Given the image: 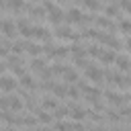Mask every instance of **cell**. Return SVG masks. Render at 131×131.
I'll return each instance as SVG.
<instances>
[{
  "mask_svg": "<svg viewBox=\"0 0 131 131\" xmlns=\"http://www.w3.org/2000/svg\"><path fill=\"white\" fill-rule=\"evenodd\" d=\"M6 6L12 8V10H23L25 8V2L23 0H6Z\"/></svg>",
  "mask_w": 131,
  "mask_h": 131,
  "instance_id": "cell-25",
  "label": "cell"
},
{
  "mask_svg": "<svg viewBox=\"0 0 131 131\" xmlns=\"http://www.w3.org/2000/svg\"><path fill=\"white\" fill-rule=\"evenodd\" d=\"M16 27L23 31V29H29L31 25H29V20H27V18H18V20H16Z\"/></svg>",
  "mask_w": 131,
  "mask_h": 131,
  "instance_id": "cell-36",
  "label": "cell"
},
{
  "mask_svg": "<svg viewBox=\"0 0 131 131\" xmlns=\"http://www.w3.org/2000/svg\"><path fill=\"white\" fill-rule=\"evenodd\" d=\"M0 119H2V111H0Z\"/></svg>",
  "mask_w": 131,
  "mask_h": 131,
  "instance_id": "cell-46",
  "label": "cell"
},
{
  "mask_svg": "<svg viewBox=\"0 0 131 131\" xmlns=\"http://www.w3.org/2000/svg\"><path fill=\"white\" fill-rule=\"evenodd\" d=\"M0 57H8V49H6L2 43H0Z\"/></svg>",
  "mask_w": 131,
  "mask_h": 131,
  "instance_id": "cell-39",
  "label": "cell"
},
{
  "mask_svg": "<svg viewBox=\"0 0 131 131\" xmlns=\"http://www.w3.org/2000/svg\"><path fill=\"white\" fill-rule=\"evenodd\" d=\"M119 8H123L125 12L131 14V0H119Z\"/></svg>",
  "mask_w": 131,
  "mask_h": 131,
  "instance_id": "cell-34",
  "label": "cell"
},
{
  "mask_svg": "<svg viewBox=\"0 0 131 131\" xmlns=\"http://www.w3.org/2000/svg\"><path fill=\"white\" fill-rule=\"evenodd\" d=\"M47 20L51 23V25H55V27H61V20H63V12H61V8H53V10H49V14H47Z\"/></svg>",
  "mask_w": 131,
  "mask_h": 131,
  "instance_id": "cell-5",
  "label": "cell"
},
{
  "mask_svg": "<svg viewBox=\"0 0 131 131\" xmlns=\"http://www.w3.org/2000/svg\"><path fill=\"white\" fill-rule=\"evenodd\" d=\"M82 37H84V39H98V37H100V31H96V29H86Z\"/></svg>",
  "mask_w": 131,
  "mask_h": 131,
  "instance_id": "cell-29",
  "label": "cell"
},
{
  "mask_svg": "<svg viewBox=\"0 0 131 131\" xmlns=\"http://www.w3.org/2000/svg\"><path fill=\"white\" fill-rule=\"evenodd\" d=\"M25 51L29 53V55H33V57H37L41 51H43V47L39 45V43H27V47H25Z\"/></svg>",
  "mask_w": 131,
  "mask_h": 131,
  "instance_id": "cell-13",
  "label": "cell"
},
{
  "mask_svg": "<svg viewBox=\"0 0 131 131\" xmlns=\"http://www.w3.org/2000/svg\"><path fill=\"white\" fill-rule=\"evenodd\" d=\"M66 96H70L72 100H78L80 98V88L78 86H68V94Z\"/></svg>",
  "mask_w": 131,
  "mask_h": 131,
  "instance_id": "cell-26",
  "label": "cell"
},
{
  "mask_svg": "<svg viewBox=\"0 0 131 131\" xmlns=\"http://www.w3.org/2000/svg\"><path fill=\"white\" fill-rule=\"evenodd\" d=\"M33 39H39V41H49V39H51V33H49L45 27H33Z\"/></svg>",
  "mask_w": 131,
  "mask_h": 131,
  "instance_id": "cell-9",
  "label": "cell"
},
{
  "mask_svg": "<svg viewBox=\"0 0 131 131\" xmlns=\"http://www.w3.org/2000/svg\"><path fill=\"white\" fill-rule=\"evenodd\" d=\"M0 27H2V20H0Z\"/></svg>",
  "mask_w": 131,
  "mask_h": 131,
  "instance_id": "cell-47",
  "label": "cell"
},
{
  "mask_svg": "<svg viewBox=\"0 0 131 131\" xmlns=\"http://www.w3.org/2000/svg\"><path fill=\"white\" fill-rule=\"evenodd\" d=\"M55 131H74V123L59 121V123H55Z\"/></svg>",
  "mask_w": 131,
  "mask_h": 131,
  "instance_id": "cell-24",
  "label": "cell"
},
{
  "mask_svg": "<svg viewBox=\"0 0 131 131\" xmlns=\"http://www.w3.org/2000/svg\"><path fill=\"white\" fill-rule=\"evenodd\" d=\"M70 115H72V119H74V121H78V123H80V121L88 115V111H86V108H82V106H78V104H70Z\"/></svg>",
  "mask_w": 131,
  "mask_h": 131,
  "instance_id": "cell-8",
  "label": "cell"
},
{
  "mask_svg": "<svg viewBox=\"0 0 131 131\" xmlns=\"http://www.w3.org/2000/svg\"><path fill=\"white\" fill-rule=\"evenodd\" d=\"M0 108H4V111L10 108V96H2L0 98Z\"/></svg>",
  "mask_w": 131,
  "mask_h": 131,
  "instance_id": "cell-35",
  "label": "cell"
},
{
  "mask_svg": "<svg viewBox=\"0 0 131 131\" xmlns=\"http://www.w3.org/2000/svg\"><path fill=\"white\" fill-rule=\"evenodd\" d=\"M115 59H117V55H115V51H113V49H108V51H102V55H100V61H102L104 66H108V63H115Z\"/></svg>",
  "mask_w": 131,
  "mask_h": 131,
  "instance_id": "cell-14",
  "label": "cell"
},
{
  "mask_svg": "<svg viewBox=\"0 0 131 131\" xmlns=\"http://www.w3.org/2000/svg\"><path fill=\"white\" fill-rule=\"evenodd\" d=\"M98 41H100L102 45H108V47H111L113 51H115V49H121V47H123V43H121L119 39H115L113 35H106V33H100Z\"/></svg>",
  "mask_w": 131,
  "mask_h": 131,
  "instance_id": "cell-4",
  "label": "cell"
},
{
  "mask_svg": "<svg viewBox=\"0 0 131 131\" xmlns=\"http://www.w3.org/2000/svg\"><path fill=\"white\" fill-rule=\"evenodd\" d=\"M51 90H53V94H55L57 98H66V94H68V86H66V84H53Z\"/></svg>",
  "mask_w": 131,
  "mask_h": 131,
  "instance_id": "cell-15",
  "label": "cell"
},
{
  "mask_svg": "<svg viewBox=\"0 0 131 131\" xmlns=\"http://www.w3.org/2000/svg\"><path fill=\"white\" fill-rule=\"evenodd\" d=\"M10 70H12V74H14V76H18V78H20V76H25V70H23L20 66H12Z\"/></svg>",
  "mask_w": 131,
  "mask_h": 131,
  "instance_id": "cell-37",
  "label": "cell"
},
{
  "mask_svg": "<svg viewBox=\"0 0 131 131\" xmlns=\"http://www.w3.org/2000/svg\"><path fill=\"white\" fill-rule=\"evenodd\" d=\"M94 23H96V27H102V29H108V31H113V29H115V25H113L106 16H96V20H94Z\"/></svg>",
  "mask_w": 131,
  "mask_h": 131,
  "instance_id": "cell-16",
  "label": "cell"
},
{
  "mask_svg": "<svg viewBox=\"0 0 131 131\" xmlns=\"http://www.w3.org/2000/svg\"><path fill=\"white\" fill-rule=\"evenodd\" d=\"M102 51H104V49H100L96 43H92V45L86 49V53H88V55H92V57H100V55H102Z\"/></svg>",
  "mask_w": 131,
  "mask_h": 131,
  "instance_id": "cell-21",
  "label": "cell"
},
{
  "mask_svg": "<svg viewBox=\"0 0 131 131\" xmlns=\"http://www.w3.org/2000/svg\"><path fill=\"white\" fill-rule=\"evenodd\" d=\"M125 80H127V86H131V76H129V78H125Z\"/></svg>",
  "mask_w": 131,
  "mask_h": 131,
  "instance_id": "cell-43",
  "label": "cell"
},
{
  "mask_svg": "<svg viewBox=\"0 0 131 131\" xmlns=\"http://www.w3.org/2000/svg\"><path fill=\"white\" fill-rule=\"evenodd\" d=\"M4 70H6V63H2V61H0V74H2Z\"/></svg>",
  "mask_w": 131,
  "mask_h": 131,
  "instance_id": "cell-42",
  "label": "cell"
},
{
  "mask_svg": "<svg viewBox=\"0 0 131 131\" xmlns=\"http://www.w3.org/2000/svg\"><path fill=\"white\" fill-rule=\"evenodd\" d=\"M121 117H125V119H131V106H125V108H121Z\"/></svg>",
  "mask_w": 131,
  "mask_h": 131,
  "instance_id": "cell-38",
  "label": "cell"
},
{
  "mask_svg": "<svg viewBox=\"0 0 131 131\" xmlns=\"http://www.w3.org/2000/svg\"><path fill=\"white\" fill-rule=\"evenodd\" d=\"M31 68H33L35 72H43L47 66H45V61H43V59H39V57H33V59H31Z\"/></svg>",
  "mask_w": 131,
  "mask_h": 131,
  "instance_id": "cell-20",
  "label": "cell"
},
{
  "mask_svg": "<svg viewBox=\"0 0 131 131\" xmlns=\"http://www.w3.org/2000/svg\"><path fill=\"white\" fill-rule=\"evenodd\" d=\"M16 88V80L12 76H0V90L4 92H12Z\"/></svg>",
  "mask_w": 131,
  "mask_h": 131,
  "instance_id": "cell-6",
  "label": "cell"
},
{
  "mask_svg": "<svg viewBox=\"0 0 131 131\" xmlns=\"http://www.w3.org/2000/svg\"><path fill=\"white\" fill-rule=\"evenodd\" d=\"M104 98H106L111 104H115V106H121L125 100H129V98H131V94H119V92L106 90V92H104Z\"/></svg>",
  "mask_w": 131,
  "mask_h": 131,
  "instance_id": "cell-1",
  "label": "cell"
},
{
  "mask_svg": "<svg viewBox=\"0 0 131 131\" xmlns=\"http://www.w3.org/2000/svg\"><path fill=\"white\" fill-rule=\"evenodd\" d=\"M0 6H2V0H0Z\"/></svg>",
  "mask_w": 131,
  "mask_h": 131,
  "instance_id": "cell-48",
  "label": "cell"
},
{
  "mask_svg": "<svg viewBox=\"0 0 131 131\" xmlns=\"http://www.w3.org/2000/svg\"><path fill=\"white\" fill-rule=\"evenodd\" d=\"M68 68L63 66V63H53V68H51V74H63Z\"/></svg>",
  "mask_w": 131,
  "mask_h": 131,
  "instance_id": "cell-33",
  "label": "cell"
},
{
  "mask_svg": "<svg viewBox=\"0 0 131 131\" xmlns=\"http://www.w3.org/2000/svg\"><path fill=\"white\" fill-rule=\"evenodd\" d=\"M20 86L25 90H35L37 88V82H35V78H31L29 74H25V76H20Z\"/></svg>",
  "mask_w": 131,
  "mask_h": 131,
  "instance_id": "cell-11",
  "label": "cell"
},
{
  "mask_svg": "<svg viewBox=\"0 0 131 131\" xmlns=\"http://www.w3.org/2000/svg\"><path fill=\"white\" fill-rule=\"evenodd\" d=\"M6 131H16V129H6Z\"/></svg>",
  "mask_w": 131,
  "mask_h": 131,
  "instance_id": "cell-45",
  "label": "cell"
},
{
  "mask_svg": "<svg viewBox=\"0 0 131 131\" xmlns=\"http://www.w3.org/2000/svg\"><path fill=\"white\" fill-rule=\"evenodd\" d=\"M29 14L33 18H43L45 16V8H41V6H29Z\"/></svg>",
  "mask_w": 131,
  "mask_h": 131,
  "instance_id": "cell-18",
  "label": "cell"
},
{
  "mask_svg": "<svg viewBox=\"0 0 131 131\" xmlns=\"http://www.w3.org/2000/svg\"><path fill=\"white\" fill-rule=\"evenodd\" d=\"M55 108H57V102H55L53 98L45 96V98H43V111H55Z\"/></svg>",
  "mask_w": 131,
  "mask_h": 131,
  "instance_id": "cell-22",
  "label": "cell"
},
{
  "mask_svg": "<svg viewBox=\"0 0 131 131\" xmlns=\"http://www.w3.org/2000/svg\"><path fill=\"white\" fill-rule=\"evenodd\" d=\"M84 72H86V78H88V80H92L94 84H100V82H102V78H104V76H102V70H100L98 66H92V63H90Z\"/></svg>",
  "mask_w": 131,
  "mask_h": 131,
  "instance_id": "cell-2",
  "label": "cell"
},
{
  "mask_svg": "<svg viewBox=\"0 0 131 131\" xmlns=\"http://www.w3.org/2000/svg\"><path fill=\"white\" fill-rule=\"evenodd\" d=\"M125 47H127V51H129V53H131V37H129V39H127V41H125Z\"/></svg>",
  "mask_w": 131,
  "mask_h": 131,
  "instance_id": "cell-40",
  "label": "cell"
},
{
  "mask_svg": "<svg viewBox=\"0 0 131 131\" xmlns=\"http://www.w3.org/2000/svg\"><path fill=\"white\" fill-rule=\"evenodd\" d=\"M37 131H49V129H37Z\"/></svg>",
  "mask_w": 131,
  "mask_h": 131,
  "instance_id": "cell-44",
  "label": "cell"
},
{
  "mask_svg": "<svg viewBox=\"0 0 131 131\" xmlns=\"http://www.w3.org/2000/svg\"><path fill=\"white\" fill-rule=\"evenodd\" d=\"M68 115H70V106H57L53 111V117H57V119H66Z\"/></svg>",
  "mask_w": 131,
  "mask_h": 131,
  "instance_id": "cell-23",
  "label": "cell"
},
{
  "mask_svg": "<svg viewBox=\"0 0 131 131\" xmlns=\"http://www.w3.org/2000/svg\"><path fill=\"white\" fill-rule=\"evenodd\" d=\"M90 131H108V129H104V127H92Z\"/></svg>",
  "mask_w": 131,
  "mask_h": 131,
  "instance_id": "cell-41",
  "label": "cell"
},
{
  "mask_svg": "<svg viewBox=\"0 0 131 131\" xmlns=\"http://www.w3.org/2000/svg\"><path fill=\"white\" fill-rule=\"evenodd\" d=\"M70 53L74 55V59H78V57H84V55H86V51H84V47H80L78 43L70 47Z\"/></svg>",
  "mask_w": 131,
  "mask_h": 131,
  "instance_id": "cell-19",
  "label": "cell"
},
{
  "mask_svg": "<svg viewBox=\"0 0 131 131\" xmlns=\"http://www.w3.org/2000/svg\"><path fill=\"white\" fill-rule=\"evenodd\" d=\"M37 121H41V123H49L51 121V115H49V111H37Z\"/></svg>",
  "mask_w": 131,
  "mask_h": 131,
  "instance_id": "cell-27",
  "label": "cell"
},
{
  "mask_svg": "<svg viewBox=\"0 0 131 131\" xmlns=\"http://www.w3.org/2000/svg\"><path fill=\"white\" fill-rule=\"evenodd\" d=\"M2 31H4L6 37H14V35H16V25H14L12 20H4V23H2Z\"/></svg>",
  "mask_w": 131,
  "mask_h": 131,
  "instance_id": "cell-12",
  "label": "cell"
},
{
  "mask_svg": "<svg viewBox=\"0 0 131 131\" xmlns=\"http://www.w3.org/2000/svg\"><path fill=\"white\" fill-rule=\"evenodd\" d=\"M115 63L119 66V70H121V72H127V70H131V59H129L127 55H117Z\"/></svg>",
  "mask_w": 131,
  "mask_h": 131,
  "instance_id": "cell-10",
  "label": "cell"
},
{
  "mask_svg": "<svg viewBox=\"0 0 131 131\" xmlns=\"http://www.w3.org/2000/svg\"><path fill=\"white\" fill-rule=\"evenodd\" d=\"M55 37H57V39H72V41H78V39H80V35L74 33L70 27H57V29H55Z\"/></svg>",
  "mask_w": 131,
  "mask_h": 131,
  "instance_id": "cell-3",
  "label": "cell"
},
{
  "mask_svg": "<svg viewBox=\"0 0 131 131\" xmlns=\"http://www.w3.org/2000/svg\"><path fill=\"white\" fill-rule=\"evenodd\" d=\"M104 14L106 16H119V6H106L104 8Z\"/></svg>",
  "mask_w": 131,
  "mask_h": 131,
  "instance_id": "cell-32",
  "label": "cell"
},
{
  "mask_svg": "<svg viewBox=\"0 0 131 131\" xmlns=\"http://www.w3.org/2000/svg\"><path fill=\"white\" fill-rule=\"evenodd\" d=\"M61 76H63V82H76V80H78V72H76L74 68H68Z\"/></svg>",
  "mask_w": 131,
  "mask_h": 131,
  "instance_id": "cell-17",
  "label": "cell"
},
{
  "mask_svg": "<svg viewBox=\"0 0 131 131\" xmlns=\"http://www.w3.org/2000/svg\"><path fill=\"white\" fill-rule=\"evenodd\" d=\"M10 108L12 111H20L23 108V100L16 98V96H10Z\"/></svg>",
  "mask_w": 131,
  "mask_h": 131,
  "instance_id": "cell-30",
  "label": "cell"
},
{
  "mask_svg": "<svg viewBox=\"0 0 131 131\" xmlns=\"http://www.w3.org/2000/svg\"><path fill=\"white\" fill-rule=\"evenodd\" d=\"M82 10H78V8H70L68 10V14H66V23H70V25H74V23H82Z\"/></svg>",
  "mask_w": 131,
  "mask_h": 131,
  "instance_id": "cell-7",
  "label": "cell"
},
{
  "mask_svg": "<svg viewBox=\"0 0 131 131\" xmlns=\"http://www.w3.org/2000/svg\"><path fill=\"white\" fill-rule=\"evenodd\" d=\"M82 4H84L88 10H100V2H98V0H82Z\"/></svg>",
  "mask_w": 131,
  "mask_h": 131,
  "instance_id": "cell-28",
  "label": "cell"
},
{
  "mask_svg": "<svg viewBox=\"0 0 131 131\" xmlns=\"http://www.w3.org/2000/svg\"><path fill=\"white\" fill-rule=\"evenodd\" d=\"M119 29H121L123 33H131V20H127V18H121V23H119Z\"/></svg>",
  "mask_w": 131,
  "mask_h": 131,
  "instance_id": "cell-31",
  "label": "cell"
}]
</instances>
